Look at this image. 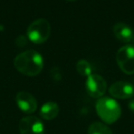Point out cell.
<instances>
[{
	"label": "cell",
	"instance_id": "cell-12",
	"mask_svg": "<svg viewBox=\"0 0 134 134\" xmlns=\"http://www.w3.org/2000/svg\"><path fill=\"white\" fill-rule=\"evenodd\" d=\"M76 70L81 76L88 77L92 74V67L88 61L85 59L79 60L76 63Z\"/></svg>",
	"mask_w": 134,
	"mask_h": 134
},
{
	"label": "cell",
	"instance_id": "cell-4",
	"mask_svg": "<svg viewBox=\"0 0 134 134\" xmlns=\"http://www.w3.org/2000/svg\"><path fill=\"white\" fill-rule=\"evenodd\" d=\"M117 63L125 74H134V45L130 44L120 48L117 52Z\"/></svg>",
	"mask_w": 134,
	"mask_h": 134
},
{
	"label": "cell",
	"instance_id": "cell-8",
	"mask_svg": "<svg viewBox=\"0 0 134 134\" xmlns=\"http://www.w3.org/2000/svg\"><path fill=\"white\" fill-rule=\"evenodd\" d=\"M16 102L18 104V107L24 113H27V114L35 112L38 108L36 99L31 93L26 91H19L17 94Z\"/></svg>",
	"mask_w": 134,
	"mask_h": 134
},
{
	"label": "cell",
	"instance_id": "cell-13",
	"mask_svg": "<svg viewBox=\"0 0 134 134\" xmlns=\"http://www.w3.org/2000/svg\"><path fill=\"white\" fill-rule=\"evenodd\" d=\"M129 108H130V109H131L132 112H134V99H131V101H130V103H129Z\"/></svg>",
	"mask_w": 134,
	"mask_h": 134
},
{
	"label": "cell",
	"instance_id": "cell-5",
	"mask_svg": "<svg viewBox=\"0 0 134 134\" xmlns=\"http://www.w3.org/2000/svg\"><path fill=\"white\" fill-rule=\"evenodd\" d=\"M86 88L90 97L100 99L107 90V82L100 75L91 74L86 79Z\"/></svg>",
	"mask_w": 134,
	"mask_h": 134
},
{
	"label": "cell",
	"instance_id": "cell-14",
	"mask_svg": "<svg viewBox=\"0 0 134 134\" xmlns=\"http://www.w3.org/2000/svg\"><path fill=\"white\" fill-rule=\"evenodd\" d=\"M68 1H75V0H68Z\"/></svg>",
	"mask_w": 134,
	"mask_h": 134
},
{
	"label": "cell",
	"instance_id": "cell-9",
	"mask_svg": "<svg viewBox=\"0 0 134 134\" xmlns=\"http://www.w3.org/2000/svg\"><path fill=\"white\" fill-rule=\"evenodd\" d=\"M113 32L117 38L123 43H132L134 45V31L125 23H118L113 27Z\"/></svg>",
	"mask_w": 134,
	"mask_h": 134
},
{
	"label": "cell",
	"instance_id": "cell-7",
	"mask_svg": "<svg viewBox=\"0 0 134 134\" xmlns=\"http://www.w3.org/2000/svg\"><path fill=\"white\" fill-rule=\"evenodd\" d=\"M108 92L112 97L118 99H131L134 96V86L126 81H117L110 86Z\"/></svg>",
	"mask_w": 134,
	"mask_h": 134
},
{
	"label": "cell",
	"instance_id": "cell-3",
	"mask_svg": "<svg viewBox=\"0 0 134 134\" xmlns=\"http://www.w3.org/2000/svg\"><path fill=\"white\" fill-rule=\"evenodd\" d=\"M29 39L34 44L46 42L51 35V25L45 18H39L29 26L27 31Z\"/></svg>",
	"mask_w": 134,
	"mask_h": 134
},
{
	"label": "cell",
	"instance_id": "cell-1",
	"mask_svg": "<svg viewBox=\"0 0 134 134\" xmlns=\"http://www.w3.org/2000/svg\"><path fill=\"white\" fill-rule=\"evenodd\" d=\"M44 61L39 52L35 50H26L18 54L14 59L16 69L28 77H35L41 72Z\"/></svg>",
	"mask_w": 134,
	"mask_h": 134
},
{
	"label": "cell",
	"instance_id": "cell-10",
	"mask_svg": "<svg viewBox=\"0 0 134 134\" xmlns=\"http://www.w3.org/2000/svg\"><path fill=\"white\" fill-rule=\"evenodd\" d=\"M60 112V108L54 101H48L44 103L39 109V115L45 120H54Z\"/></svg>",
	"mask_w": 134,
	"mask_h": 134
},
{
	"label": "cell",
	"instance_id": "cell-6",
	"mask_svg": "<svg viewBox=\"0 0 134 134\" xmlns=\"http://www.w3.org/2000/svg\"><path fill=\"white\" fill-rule=\"evenodd\" d=\"M19 132L20 134H44L43 122L36 116L24 117L19 121Z\"/></svg>",
	"mask_w": 134,
	"mask_h": 134
},
{
	"label": "cell",
	"instance_id": "cell-2",
	"mask_svg": "<svg viewBox=\"0 0 134 134\" xmlns=\"http://www.w3.org/2000/svg\"><path fill=\"white\" fill-rule=\"evenodd\" d=\"M96 110L99 118L107 124L116 122L121 114V109L118 103L108 97H103L97 99Z\"/></svg>",
	"mask_w": 134,
	"mask_h": 134
},
{
	"label": "cell",
	"instance_id": "cell-11",
	"mask_svg": "<svg viewBox=\"0 0 134 134\" xmlns=\"http://www.w3.org/2000/svg\"><path fill=\"white\" fill-rule=\"evenodd\" d=\"M88 134H112V131L106 124L96 121L89 126Z\"/></svg>",
	"mask_w": 134,
	"mask_h": 134
}]
</instances>
